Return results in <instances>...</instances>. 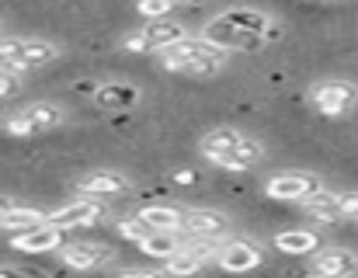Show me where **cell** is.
<instances>
[{
  "mask_svg": "<svg viewBox=\"0 0 358 278\" xmlns=\"http://www.w3.org/2000/svg\"><path fill=\"white\" fill-rule=\"evenodd\" d=\"M181 216H185V209H178V205H143L136 212V219L146 223L153 233H178L181 230Z\"/></svg>",
  "mask_w": 358,
  "mask_h": 278,
  "instance_id": "18",
  "label": "cell"
},
{
  "mask_svg": "<svg viewBox=\"0 0 358 278\" xmlns=\"http://www.w3.org/2000/svg\"><path fill=\"white\" fill-rule=\"evenodd\" d=\"M66 122V112L52 101H35V105H24L21 112H14L10 119H3V133L17 139L28 136H42L49 129H59Z\"/></svg>",
  "mask_w": 358,
  "mask_h": 278,
  "instance_id": "4",
  "label": "cell"
},
{
  "mask_svg": "<svg viewBox=\"0 0 358 278\" xmlns=\"http://www.w3.org/2000/svg\"><path fill=\"white\" fill-rule=\"evenodd\" d=\"M358 272V254L348 247H320L313 254V275L324 278H352Z\"/></svg>",
  "mask_w": 358,
  "mask_h": 278,
  "instance_id": "14",
  "label": "cell"
},
{
  "mask_svg": "<svg viewBox=\"0 0 358 278\" xmlns=\"http://www.w3.org/2000/svg\"><path fill=\"white\" fill-rule=\"evenodd\" d=\"M80 195H87V198H119V195H129L132 191V181L122 174V170H91V174H84V177H77V184H73Z\"/></svg>",
  "mask_w": 358,
  "mask_h": 278,
  "instance_id": "12",
  "label": "cell"
},
{
  "mask_svg": "<svg viewBox=\"0 0 358 278\" xmlns=\"http://www.w3.org/2000/svg\"><path fill=\"white\" fill-rule=\"evenodd\" d=\"M310 278H324V275H310Z\"/></svg>",
  "mask_w": 358,
  "mask_h": 278,
  "instance_id": "31",
  "label": "cell"
},
{
  "mask_svg": "<svg viewBox=\"0 0 358 278\" xmlns=\"http://www.w3.org/2000/svg\"><path fill=\"white\" fill-rule=\"evenodd\" d=\"M206 265H209L206 258L192 254V251L181 244V251H178V254H171V258L164 261V275L167 278H192V275H199Z\"/></svg>",
  "mask_w": 358,
  "mask_h": 278,
  "instance_id": "20",
  "label": "cell"
},
{
  "mask_svg": "<svg viewBox=\"0 0 358 278\" xmlns=\"http://www.w3.org/2000/svg\"><path fill=\"white\" fill-rule=\"evenodd\" d=\"M59 261L73 272H98L105 265L115 261V251L108 244H94V240H77V244H63L59 251Z\"/></svg>",
  "mask_w": 358,
  "mask_h": 278,
  "instance_id": "10",
  "label": "cell"
},
{
  "mask_svg": "<svg viewBox=\"0 0 358 278\" xmlns=\"http://www.w3.org/2000/svg\"><path fill=\"white\" fill-rule=\"evenodd\" d=\"M52 59H59V45L45 42V38H24V35H7L0 38V66L14 70V73H28V70H42Z\"/></svg>",
  "mask_w": 358,
  "mask_h": 278,
  "instance_id": "3",
  "label": "cell"
},
{
  "mask_svg": "<svg viewBox=\"0 0 358 278\" xmlns=\"http://www.w3.org/2000/svg\"><path fill=\"white\" fill-rule=\"evenodd\" d=\"M334 202H338V216L358 223V191H334Z\"/></svg>",
  "mask_w": 358,
  "mask_h": 278,
  "instance_id": "24",
  "label": "cell"
},
{
  "mask_svg": "<svg viewBox=\"0 0 358 278\" xmlns=\"http://www.w3.org/2000/svg\"><path fill=\"white\" fill-rule=\"evenodd\" d=\"M181 38H188V28L174 17H157V21H146L143 28H136L132 35L122 38V49L125 52H164L171 45H178Z\"/></svg>",
  "mask_w": 358,
  "mask_h": 278,
  "instance_id": "5",
  "label": "cell"
},
{
  "mask_svg": "<svg viewBox=\"0 0 358 278\" xmlns=\"http://www.w3.org/2000/svg\"><path fill=\"white\" fill-rule=\"evenodd\" d=\"M21 77H24V73H14V70L0 66V98L17 94V91H21Z\"/></svg>",
  "mask_w": 358,
  "mask_h": 278,
  "instance_id": "26",
  "label": "cell"
},
{
  "mask_svg": "<svg viewBox=\"0 0 358 278\" xmlns=\"http://www.w3.org/2000/svg\"><path fill=\"white\" fill-rule=\"evenodd\" d=\"M105 202L101 198H87V195H77L73 202L59 205L56 212H45V223L56 226V230H77V226H94L101 216H105Z\"/></svg>",
  "mask_w": 358,
  "mask_h": 278,
  "instance_id": "8",
  "label": "cell"
},
{
  "mask_svg": "<svg viewBox=\"0 0 358 278\" xmlns=\"http://www.w3.org/2000/svg\"><path fill=\"white\" fill-rule=\"evenodd\" d=\"M313 223H320V226H334L341 216H338V202H334V191H320V195H313V198H306L303 205H299Z\"/></svg>",
  "mask_w": 358,
  "mask_h": 278,
  "instance_id": "19",
  "label": "cell"
},
{
  "mask_svg": "<svg viewBox=\"0 0 358 278\" xmlns=\"http://www.w3.org/2000/svg\"><path fill=\"white\" fill-rule=\"evenodd\" d=\"M91 101L105 112H125V108H136L143 101V91L129 80H105V84H94Z\"/></svg>",
  "mask_w": 358,
  "mask_h": 278,
  "instance_id": "13",
  "label": "cell"
},
{
  "mask_svg": "<svg viewBox=\"0 0 358 278\" xmlns=\"http://www.w3.org/2000/svg\"><path fill=\"white\" fill-rule=\"evenodd\" d=\"M119 233H122V237H125V240H132V244H139V240H143V237H150L153 230H150L146 223H139L136 216H125V219H122V223H119Z\"/></svg>",
  "mask_w": 358,
  "mask_h": 278,
  "instance_id": "25",
  "label": "cell"
},
{
  "mask_svg": "<svg viewBox=\"0 0 358 278\" xmlns=\"http://www.w3.org/2000/svg\"><path fill=\"white\" fill-rule=\"evenodd\" d=\"M136 247H139L146 258L167 261L171 254H178V251H181V237H178V233H150V237H143Z\"/></svg>",
  "mask_w": 358,
  "mask_h": 278,
  "instance_id": "21",
  "label": "cell"
},
{
  "mask_svg": "<svg viewBox=\"0 0 358 278\" xmlns=\"http://www.w3.org/2000/svg\"><path fill=\"white\" fill-rule=\"evenodd\" d=\"M10 247L21 251V254H49V251H59V247H63V230L42 223V226H35V230L14 233V237H10Z\"/></svg>",
  "mask_w": 358,
  "mask_h": 278,
  "instance_id": "15",
  "label": "cell"
},
{
  "mask_svg": "<svg viewBox=\"0 0 358 278\" xmlns=\"http://www.w3.org/2000/svg\"><path fill=\"white\" fill-rule=\"evenodd\" d=\"M174 181H181V184H199L202 177H199L195 170H174Z\"/></svg>",
  "mask_w": 358,
  "mask_h": 278,
  "instance_id": "28",
  "label": "cell"
},
{
  "mask_svg": "<svg viewBox=\"0 0 358 278\" xmlns=\"http://www.w3.org/2000/svg\"><path fill=\"white\" fill-rule=\"evenodd\" d=\"M261 160H264V146L254 136H243L234 149H223V153L209 156V163H216V167H223V170H250V167L261 163Z\"/></svg>",
  "mask_w": 358,
  "mask_h": 278,
  "instance_id": "16",
  "label": "cell"
},
{
  "mask_svg": "<svg viewBox=\"0 0 358 278\" xmlns=\"http://www.w3.org/2000/svg\"><path fill=\"white\" fill-rule=\"evenodd\" d=\"M310 105L327 115V119H341L358 105V84L355 80H320L310 87Z\"/></svg>",
  "mask_w": 358,
  "mask_h": 278,
  "instance_id": "6",
  "label": "cell"
},
{
  "mask_svg": "<svg viewBox=\"0 0 358 278\" xmlns=\"http://www.w3.org/2000/svg\"><path fill=\"white\" fill-rule=\"evenodd\" d=\"M261 261H264L261 244H257V240H250V237H237V240L220 244V251H216V261H213V265H220L223 272L243 275V272H254Z\"/></svg>",
  "mask_w": 358,
  "mask_h": 278,
  "instance_id": "11",
  "label": "cell"
},
{
  "mask_svg": "<svg viewBox=\"0 0 358 278\" xmlns=\"http://www.w3.org/2000/svg\"><path fill=\"white\" fill-rule=\"evenodd\" d=\"M0 278H31L28 272H21V268H10V265H0Z\"/></svg>",
  "mask_w": 358,
  "mask_h": 278,
  "instance_id": "29",
  "label": "cell"
},
{
  "mask_svg": "<svg viewBox=\"0 0 358 278\" xmlns=\"http://www.w3.org/2000/svg\"><path fill=\"white\" fill-rule=\"evenodd\" d=\"M10 209H14V202L0 195V226H3V219H7V212H10Z\"/></svg>",
  "mask_w": 358,
  "mask_h": 278,
  "instance_id": "30",
  "label": "cell"
},
{
  "mask_svg": "<svg viewBox=\"0 0 358 278\" xmlns=\"http://www.w3.org/2000/svg\"><path fill=\"white\" fill-rule=\"evenodd\" d=\"M178 3L174 0H139L136 3V10L146 17V21H157V17H171V10H174Z\"/></svg>",
  "mask_w": 358,
  "mask_h": 278,
  "instance_id": "23",
  "label": "cell"
},
{
  "mask_svg": "<svg viewBox=\"0 0 358 278\" xmlns=\"http://www.w3.org/2000/svg\"><path fill=\"white\" fill-rule=\"evenodd\" d=\"M324 247V240H320V233L317 230H282L278 237H275V251H282V254H289V258H306V254H317Z\"/></svg>",
  "mask_w": 358,
  "mask_h": 278,
  "instance_id": "17",
  "label": "cell"
},
{
  "mask_svg": "<svg viewBox=\"0 0 358 278\" xmlns=\"http://www.w3.org/2000/svg\"><path fill=\"white\" fill-rule=\"evenodd\" d=\"M264 191L275 202H296V205H303L306 198H313V195L324 191V177L313 174V170H285V174L268 177Z\"/></svg>",
  "mask_w": 358,
  "mask_h": 278,
  "instance_id": "7",
  "label": "cell"
},
{
  "mask_svg": "<svg viewBox=\"0 0 358 278\" xmlns=\"http://www.w3.org/2000/svg\"><path fill=\"white\" fill-rule=\"evenodd\" d=\"M119 278H167L164 272H150V268H129V272H122Z\"/></svg>",
  "mask_w": 358,
  "mask_h": 278,
  "instance_id": "27",
  "label": "cell"
},
{
  "mask_svg": "<svg viewBox=\"0 0 358 278\" xmlns=\"http://www.w3.org/2000/svg\"><path fill=\"white\" fill-rule=\"evenodd\" d=\"M42 223H45V212L28 209V205H14V209L7 212V219H3V226H0V230H7V233L14 237V233L35 230V226H42Z\"/></svg>",
  "mask_w": 358,
  "mask_h": 278,
  "instance_id": "22",
  "label": "cell"
},
{
  "mask_svg": "<svg viewBox=\"0 0 358 278\" xmlns=\"http://www.w3.org/2000/svg\"><path fill=\"white\" fill-rule=\"evenodd\" d=\"M230 226H234L230 216L220 212V209H188L181 216L178 237H185V240H220V237L230 233Z\"/></svg>",
  "mask_w": 358,
  "mask_h": 278,
  "instance_id": "9",
  "label": "cell"
},
{
  "mask_svg": "<svg viewBox=\"0 0 358 278\" xmlns=\"http://www.w3.org/2000/svg\"><path fill=\"white\" fill-rule=\"evenodd\" d=\"M157 59H160V66L171 70V73H185V77H213V73H220V70L227 66L230 52L220 49V45H213V42L202 38V35H188V38H181L178 45L164 49Z\"/></svg>",
  "mask_w": 358,
  "mask_h": 278,
  "instance_id": "2",
  "label": "cell"
},
{
  "mask_svg": "<svg viewBox=\"0 0 358 278\" xmlns=\"http://www.w3.org/2000/svg\"><path fill=\"white\" fill-rule=\"evenodd\" d=\"M202 38H209L213 45H220L227 52H257L282 38V24L264 10L230 7L202 28Z\"/></svg>",
  "mask_w": 358,
  "mask_h": 278,
  "instance_id": "1",
  "label": "cell"
},
{
  "mask_svg": "<svg viewBox=\"0 0 358 278\" xmlns=\"http://www.w3.org/2000/svg\"><path fill=\"white\" fill-rule=\"evenodd\" d=\"M174 3H178V0H174Z\"/></svg>",
  "mask_w": 358,
  "mask_h": 278,
  "instance_id": "32",
  "label": "cell"
}]
</instances>
